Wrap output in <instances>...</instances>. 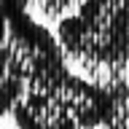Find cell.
<instances>
[{"label":"cell","mask_w":129,"mask_h":129,"mask_svg":"<svg viewBox=\"0 0 129 129\" xmlns=\"http://www.w3.org/2000/svg\"><path fill=\"white\" fill-rule=\"evenodd\" d=\"M56 40L89 81L118 83L129 73V0H81L59 16Z\"/></svg>","instance_id":"cell-1"},{"label":"cell","mask_w":129,"mask_h":129,"mask_svg":"<svg viewBox=\"0 0 129 129\" xmlns=\"http://www.w3.org/2000/svg\"><path fill=\"white\" fill-rule=\"evenodd\" d=\"M30 0H0V67L30 81L59 51L56 35L30 16Z\"/></svg>","instance_id":"cell-2"},{"label":"cell","mask_w":129,"mask_h":129,"mask_svg":"<svg viewBox=\"0 0 129 129\" xmlns=\"http://www.w3.org/2000/svg\"><path fill=\"white\" fill-rule=\"evenodd\" d=\"M22 97H24V81L8 73L6 67H0V118L11 116Z\"/></svg>","instance_id":"cell-3"}]
</instances>
